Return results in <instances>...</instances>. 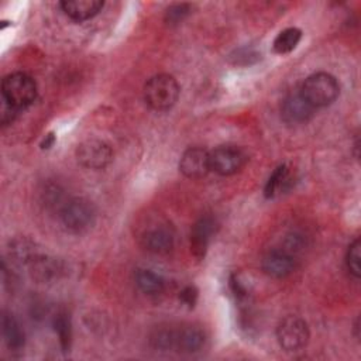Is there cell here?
Returning <instances> with one entry per match:
<instances>
[{
    "mask_svg": "<svg viewBox=\"0 0 361 361\" xmlns=\"http://www.w3.org/2000/svg\"><path fill=\"white\" fill-rule=\"evenodd\" d=\"M299 92L313 109L326 107L337 99L340 85L333 75L327 72H317L305 79Z\"/></svg>",
    "mask_w": 361,
    "mask_h": 361,
    "instance_id": "6da1fadb",
    "label": "cell"
},
{
    "mask_svg": "<svg viewBox=\"0 0 361 361\" xmlns=\"http://www.w3.org/2000/svg\"><path fill=\"white\" fill-rule=\"evenodd\" d=\"M179 85L171 75L152 76L144 86V100L155 111L169 110L179 97Z\"/></svg>",
    "mask_w": 361,
    "mask_h": 361,
    "instance_id": "7a4b0ae2",
    "label": "cell"
},
{
    "mask_svg": "<svg viewBox=\"0 0 361 361\" xmlns=\"http://www.w3.org/2000/svg\"><path fill=\"white\" fill-rule=\"evenodd\" d=\"M1 97L16 110H24L35 100L37 85L27 73H10L1 82Z\"/></svg>",
    "mask_w": 361,
    "mask_h": 361,
    "instance_id": "3957f363",
    "label": "cell"
},
{
    "mask_svg": "<svg viewBox=\"0 0 361 361\" xmlns=\"http://www.w3.org/2000/svg\"><path fill=\"white\" fill-rule=\"evenodd\" d=\"M61 221L69 231L79 233L89 228L94 221V207L85 197H73L66 200V203L59 210Z\"/></svg>",
    "mask_w": 361,
    "mask_h": 361,
    "instance_id": "277c9868",
    "label": "cell"
},
{
    "mask_svg": "<svg viewBox=\"0 0 361 361\" xmlns=\"http://www.w3.org/2000/svg\"><path fill=\"white\" fill-rule=\"evenodd\" d=\"M276 340L285 351H299L309 341V327L299 316H286L276 327Z\"/></svg>",
    "mask_w": 361,
    "mask_h": 361,
    "instance_id": "5b68a950",
    "label": "cell"
},
{
    "mask_svg": "<svg viewBox=\"0 0 361 361\" xmlns=\"http://www.w3.org/2000/svg\"><path fill=\"white\" fill-rule=\"evenodd\" d=\"M247 161L245 152L235 145H220L210 152V171L228 176L238 172Z\"/></svg>",
    "mask_w": 361,
    "mask_h": 361,
    "instance_id": "8992f818",
    "label": "cell"
},
{
    "mask_svg": "<svg viewBox=\"0 0 361 361\" xmlns=\"http://www.w3.org/2000/svg\"><path fill=\"white\" fill-rule=\"evenodd\" d=\"M78 161L90 169H103L113 159L110 145L100 140H86L76 149Z\"/></svg>",
    "mask_w": 361,
    "mask_h": 361,
    "instance_id": "52a82bcc",
    "label": "cell"
},
{
    "mask_svg": "<svg viewBox=\"0 0 361 361\" xmlns=\"http://www.w3.org/2000/svg\"><path fill=\"white\" fill-rule=\"evenodd\" d=\"M179 171L190 179H200L210 171V152L200 147L188 148L179 161Z\"/></svg>",
    "mask_w": 361,
    "mask_h": 361,
    "instance_id": "ba28073f",
    "label": "cell"
},
{
    "mask_svg": "<svg viewBox=\"0 0 361 361\" xmlns=\"http://www.w3.org/2000/svg\"><path fill=\"white\" fill-rule=\"evenodd\" d=\"M313 109L300 94V92L290 93L285 97L281 106L282 120L288 124H303L307 123L314 113Z\"/></svg>",
    "mask_w": 361,
    "mask_h": 361,
    "instance_id": "9c48e42d",
    "label": "cell"
},
{
    "mask_svg": "<svg viewBox=\"0 0 361 361\" xmlns=\"http://www.w3.org/2000/svg\"><path fill=\"white\" fill-rule=\"evenodd\" d=\"M142 245L152 254H166L173 248L175 233L171 226L159 224L148 228L141 237Z\"/></svg>",
    "mask_w": 361,
    "mask_h": 361,
    "instance_id": "30bf717a",
    "label": "cell"
},
{
    "mask_svg": "<svg viewBox=\"0 0 361 361\" xmlns=\"http://www.w3.org/2000/svg\"><path fill=\"white\" fill-rule=\"evenodd\" d=\"M262 271L272 278H285L295 268V257L288 250H271L261 261Z\"/></svg>",
    "mask_w": 361,
    "mask_h": 361,
    "instance_id": "8fae6325",
    "label": "cell"
},
{
    "mask_svg": "<svg viewBox=\"0 0 361 361\" xmlns=\"http://www.w3.org/2000/svg\"><path fill=\"white\" fill-rule=\"evenodd\" d=\"M216 231V221L210 216L200 217L190 231V250L197 259L206 255L210 240Z\"/></svg>",
    "mask_w": 361,
    "mask_h": 361,
    "instance_id": "7c38bea8",
    "label": "cell"
},
{
    "mask_svg": "<svg viewBox=\"0 0 361 361\" xmlns=\"http://www.w3.org/2000/svg\"><path fill=\"white\" fill-rule=\"evenodd\" d=\"M62 11L73 21H86L93 18L103 8L100 0H65L59 3Z\"/></svg>",
    "mask_w": 361,
    "mask_h": 361,
    "instance_id": "4fadbf2b",
    "label": "cell"
},
{
    "mask_svg": "<svg viewBox=\"0 0 361 361\" xmlns=\"http://www.w3.org/2000/svg\"><path fill=\"white\" fill-rule=\"evenodd\" d=\"M206 334L197 326H185L176 330L175 348L185 354H193L204 347Z\"/></svg>",
    "mask_w": 361,
    "mask_h": 361,
    "instance_id": "5bb4252c",
    "label": "cell"
},
{
    "mask_svg": "<svg viewBox=\"0 0 361 361\" xmlns=\"http://www.w3.org/2000/svg\"><path fill=\"white\" fill-rule=\"evenodd\" d=\"M1 331L6 345L11 351H18L24 347V331L21 330L18 322L11 313H3Z\"/></svg>",
    "mask_w": 361,
    "mask_h": 361,
    "instance_id": "9a60e30c",
    "label": "cell"
},
{
    "mask_svg": "<svg viewBox=\"0 0 361 361\" xmlns=\"http://www.w3.org/2000/svg\"><path fill=\"white\" fill-rule=\"evenodd\" d=\"M289 183H290L289 168L285 164H282V165L276 166L275 171L268 178L264 193L267 197H275L276 195L282 193L288 188Z\"/></svg>",
    "mask_w": 361,
    "mask_h": 361,
    "instance_id": "2e32d148",
    "label": "cell"
},
{
    "mask_svg": "<svg viewBox=\"0 0 361 361\" xmlns=\"http://www.w3.org/2000/svg\"><path fill=\"white\" fill-rule=\"evenodd\" d=\"M135 283L140 288V290L147 295L161 293L165 288L162 276L151 269H138L135 272Z\"/></svg>",
    "mask_w": 361,
    "mask_h": 361,
    "instance_id": "e0dca14e",
    "label": "cell"
},
{
    "mask_svg": "<svg viewBox=\"0 0 361 361\" xmlns=\"http://www.w3.org/2000/svg\"><path fill=\"white\" fill-rule=\"evenodd\" d=\"M149 344L157 351L173 350L176 344V330L168 326H159L154 329L149 336Z\"/></svg>",
    "mask_w": 361,
    "mask_h": 361,
    "instance_id": "ac0fdd59",
    "label": "cell"
},
{
    "mask_svg": "<svg viewBox=\"0 0 361 361\" xmlns=\"http://www.w3.org/2000/svg\"><path fill=\"white\" fill-rule=\"evenodd\" d=\"M302 38V31L296 27H289L282 30L274 39V51L276 54H288L296 48Z\"/></svg>",
    "mask_w": 361,
    "mask_h": 361,
    "instance_id": "d6986e66",
    "label": "cell"
},
{
    "mask_svg": "<svg viewBox=\"0 0 361 361\" xmlns=\"http://www.w3.org/2000/svg\"><path fill=\"white\" fill-rule=\"evenodd\" d=\"M360 259H361V241L360 238H355L348 250H347V254H345V265H347V269L350 271V274L354 276V278H360L361 275V267H360Z\"/></svg>",
    "mask_w": 361,
    "mask_h": 361,
    "instance_id": "ffe728a7",
    "label": "cell"
},
{
    "mask_svg": "<svg viewBox=\"0 0 361 361\" xmlns=\"http://www.w3.org/2000/svg\"><path fill=\"white\" fill-rule=\"evenodd\" d=\"M54 327H55V331L58 333L61 347L63 348V351H66L69 348V345H71V337H72L71 320L66 316V313H59L54 319Z\"/></svg>",
    "mask_w": 361,
    "mask_h": 361,
    "instance_id": "44dd1931",
    "label": "cell"
},
{
    "mask_svg": "<svg viewBox=\"0 0 361 361\" xmlns=\"http://www.w3.org/2000/svg\"><path fill=\"white\" fill-rule=\"evenodd\" d=\"M190 11V6L189 4H173L166 10L165 14V20L168 24H178L180 23Z\"/></svg>",
    "mask_w": 361,
    "mask_h": 361,
    "instance_id": "7402d4cb",
    "label": "cell"
},
{
    "mask_svg": "<svg viewBox=\"0 0 361 361\" xmlns=\"http://www.w3.org/2000/svg\"><path fill=\"white\" fill-rule=\"evenodd\" d=\"M42 197H44V202L47 203V206H59V210L66 203V202H63V195H62V190L58 188V185L47 186L42 193Z\"/></svg>",
    "mask_w": 361,
    "mask_h": 361,
    "instance_id": "603a6c76",
    "label": "cell"
},
{
    "mask_svg": "<svg viewBox=\"0 0 361 361\" xmlns=\"http://www.w3.org/2000/svg\"><path fill=\"white\" fill-rule=\"evenodd\" d=\"M179 299L188 305L189 307L195 306L196 300H197V289L195 286H186L180 293H179Z\"/></svg>",
    "mask_w": 361,
    "mask_h": 361,
    "instance_id": "cb8c5ba5",
    "label": "cell"
},
{
    "mask_svg": "<svg viewBox=\"0 0 361 361\" xmlns=\"http://www.w3.org/2000/svg\"><path fill=\"white\" fill-rule=\"evenodd\" d=\"M17 113H18V110H16L7 102L3 100V103H1V123H3V126H7L8 123H11L14 120V117L17 116Z\"/></svg>",
    "mask_w": 361,
    "mask_h": 361,
    "instance_id": "d4e9b609",
    "label": "cell"
},
{
    "mask_svg": "<svg viewBox=\"0 0 361 361\" xmlns=\"http://www.w3.org/2000/svg\"><path fill=\"white\" fill-rule=\"evenodd\" d=\"M54 141H55V137H54L52 133L48 134V135H45L44 141L41 142V148H51L52 144H54Z\"/></svg>",
    "mask_w": 361,
    "mask_h": 361,
    "instance_id": "484cf974",
    "label": "cell"
}]
</instances>
